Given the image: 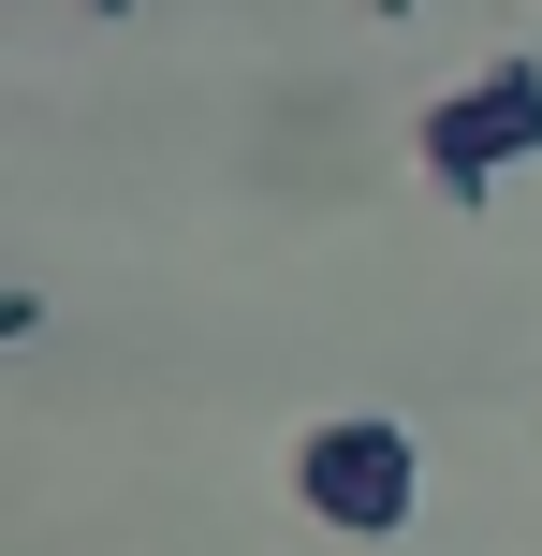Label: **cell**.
<instances>
[{
	"label": "cell",
	"mask_w": 542,
	"mask_h": 556,
	"mask_svg": "<svg viewBox=\"0 0 542 556\" xmlns=\"http://www.w3.org/2000/svg\"><path fill=\"white\" fill-rule=\"evenodd\" d=\"M293 498H308V528H338V542H396L411 498H426V440H411L396 410H338V425L293 440Z\"/></svg>",
	"instance_id": "1"
},
{
	"label": "cell",
	"mask_w": 542,
	"mask_h": 556,
	"mask_svg": "<svg viewBox=\"0 0 542 556\" xmlns=\"http://www.w3.org/2000/svg\"><path fill=\"white\" fill-rule=\"evenodd\" d=\"M411 147H426V191L440 205H499V176L542 147V74H528V59H484L455 103H426Z\"/></svg>",
	"instance_id": "2"
},
{
	"label": "cell",
	"mask_w": 542,
	"mask_h": 556,
	"mask_svg": "<svg viewBox=\"0 0 542 556\" xmlns=\"http://www.w3.org/2000/svg\"><path fill=\"white\" fill-rule=\"evenodd\" d=\"M88 15H133V0H88Z\"/></svg>",
	"instance_id": "3"
},
{
	"label": "cell",
	"mask_w": 542,
	"mask_h": 556,
	"mask_svg": "<svg viewBox=\"0 0 542 556\" xmlns=\"http://www.w3.org/2000/svg\"><path fill=\"white\" fill-rule=\"evenodd\" d=\"M367 15H411V0H367Z\"/></svg>",
	"instance_id": "4"
}]
</instances>
